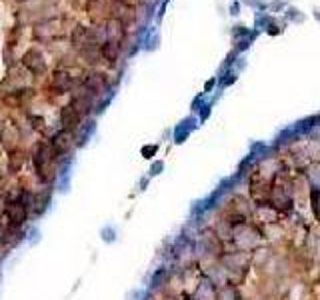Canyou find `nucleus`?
<instances>
[{"label":"nucleus","instance_id":"6ab92c4d","mask_svg":"<svg viewBox=\"0 0 320 300\" xmlns=\"http://www.w3.org/2000/svg\"><path fill=\"white\" fill-rule=\"evenodd\" d=\"M194 122H196L194 118H189V120H182V122L176 126V130H174V142H176V144H182V142L189 138L190 130L196 126Z\"/></svg>","mask_w":320,"mask_h":300},{"label":"nucleus","instance_id":"c756f323","mask_svg":"<svg viewBox=\"0 0 320 300\" xmlns=\"http://www.w3.org/2000/svg\"><path fill=\"white\" fill-rule=\"evenodd\" d=\"M230 14H238V4H236V2L230 6Z\"/></svg>","mask_w":320,"mask_h":300},{"label":"nucleus","instance_id":"1a4fd4ad","mask_svg":"<svg viewBox=\"0 0 320 300\" xmlns=\"http://www.w3.org/2000/svg\"><path fill=\"white\" fill-rule=\"evenodd\" d=\"M216 292H218V286L204 274H200V278L196 280L189 294L192 300H216Z\"/></svg>","mask_w":320,"mask_h":300},{"label":"nucleus","instance_id":"20e7f679","mask_svg":"<svg viewBox=\"0 0 320 300\" xmlns=\"http://www.w3.org/2000/svg\"><path fill=\"white\" fill-rule=\"evenodd\" d=\"M2 218L4 222L14 228V230H20L28 224L30 220V212L22 207L20 202H12V204H4V210H2Z\"/></svg>","mask_w":320,"mask_h":300},{"label":"nucleus","instance_id":"39448f33","mask_svg":"<svg viewBox=\"0 0 320 300\" xmlns=\"http://www.w3.org/2000/svg\"><path fill=\"white\" fill-rule=\"evenodd\" d=\"M72 106H74V110L82 118L84 116H90V113L95 110L96 106V96L88 88H84L82 84L80 86H76L74 88V96H72Z\"/></svg>","mask_w":320,"mask_h":300},{"label":"nucleus","instance_id":"b1692460","mask_svg":"<svg viewBox=\"0 0 320 300\" xmlns=\"http://www.w3.org/2000/svg\"><path fill=\"white\" fill-rule=\"evenodd\" d=\"M112 98H114V90H108V96H102V100H100V102H96L95 113L96 114L104 113V110L108 108V104H110V100H112Z\"/></svg>","mask_w":320,"mask_h":300},{"label":"nucleus","instance_id":"c85d7f7f","mask_svg":"<svg viewBox=\"0 0 320 300\" xmlns=\"http://www.w3.org/2000/svg\"><path fill=\"white\" fill-rule=\"evenodd\" d=\"M6 176H8V174H6V170L2 168V164H0V184H4V180H6Z\"/></svg>","mask_w":320,"mask_h":300},{"label":"nucleus","instance_id":"0eeeda50","mask_svg":"<svg viewBox=\"0 0 320 300\" xmlns=\"http://www.w3.org/2000/svg\"><path fill=\"white\" fill-rule=\"evenodd\" d=\"M50 146L54 150V154H57V158H62V156H68L72 148H74V132L70 130H60L54 132L52 134V138H50Z\"/></svg>","mask_w":320,"mask_h":300},{"label":"nucleus","instance_id":"a211bd4d","mask_svg":"<svg viewBox=\"0 0 320 300\" xmlns=\"http://www.w3.org/2000/svg\"><path fill=\"white\" fill-rule=\"evenodd\" d=\"M100 58H104V60H108V62H114L116 58H118V52H120V46H118V42L116 40H104L102 44H100Z\"/></svg>","mask_w":320,"mask_h":300},{"label":"nucleus","instance_id":"f3484780","mask_svg":"<svg viewBox=\"0 0 320 300\" xmlns=\"http://www.w3.org/2000/svg\"><path fill=\"white\" fill-rule=\"evenodd\" d=\"M216 300H244V292L240 290V286L224 284V286H218Z\"/></svg>","mask_w":320,"mask_h":300},{"label":"nucleus","instance_id":"9b49d317","mask_svg":"<svg viewBox=\"0 0 320 300\" xmlns=\"http://www.w3.org/2000/svg\"><path fill=\"white\" fill-rule=\"evenodd\" d=\"M80 84L84 88H88L96 98L98 96H104V92H108V78H106V74H102V72H88V74L82 78Z\"/></svg>","mask_w":320,"mask_h":300},{"label":"nucleus","instance_id":"9d476101","mask_svg":"<svg viewBox=\"0 0 320 300\" xmlns=\"http://www.w3.org/2000/svg\"><path fill=\"white\" fill-rule=\"evenodd\" d=\"M22 66L34 76H42L46 72V62H44V57L38 48H28L22 57Z\"/></svg>","mask_w":320,"mask_h":300},{"label":"nucleus","instance_id":"cd10ccee","mask_svg":"<svg viewBox=\"0 0 320 300\" xmlns=\"http://www.w3.org/2000/svg\"><path fill=\"white\" fill-rule=\"evenodd\" d=\"M166 4H168V0H164V2H162V6H160V12H158V20L164 16V12H166Z\"/></svg>","mask_w":320,"mask_h":300},{"label":"nucleus","instance_id":"412c9836","mask_svg":"<svg viewBox=\"0 0 320 300\" xmlns=\"http://www.w3.org/2000/svg\"><path fill=\"white\" fill-rule=\"evenodd\" d=\"M26 118H28V124H30V128L36 132H42L46 128V120H44V116L42 114H32L28 113L26 114Z\"/></svg>","mask_w":320,"mask_h":300},{"label":"nucleus","instance_id":"4468645a","mask_svg":"<svg viewBox=\"0 0 320 300\" xmlns=\"http://www.w3.org/2000/svg\"><path fill=\"white\" fill-rule=\"evenodd\" d=\"M96 132V120L95 118H90V120H86L84 124H80L74 132V144L76 148H84L86 144H88V140L92 138V134Z\"/></svg>","mask_w":320,"mask_h":300},{"label":"nucleus","instance_id":"f257e3e1","mask_svg":"<svg viewBox=\"0 0 320 300\" xmlns=\"http://www.w3.org/2000/svg\"><path fill=\"white\" fill-rule=\"evenodd\" d=\"M32 168L40 186H52L57 182V154L50 146V140H38L30 152Z\"/></svg>","mask_w":320,"mask_h":300},{"label":"nucleus","instance_id":"393cba45","mask_svg":"<svg viewBox=\"0 0 320 300\" xmlns=\"http://www.w3.org/2000/svg\"><path fill=\"white\" fill-rule=\"evenodd\" d=\"M156 152H158V144H144V146L140 148L142 158H146V160H152V158L156 156Z\"/></svg>","mask_w":320,"mask_h":300},{"label":"nucleus","instance_id":"f8f14e48","mask_svg":"<svg viewBox=\"0 0 320 300\" xmlns=\"http://www.w3.org/2000/svg\"><path fill=\"white\" fill-rule=\"evenodd\" d=\"M58 120H60V128L62 130L76 132V128L82 124V116L76 113L72 104H64L58 113Z\"/></svg>","mask_w":320,"mask_h":300},{"label":"nucleus","instance_id":"dca6fc26","mask_svg":"<svg viewBox=\"0 0 320 300\" xmlns=\"http://www.w3.org/2000/svg\"><path fill=\"white\" fill-rule=\"evenodd\" d=\"M302 174H304V178H306L310 190H320V160L310 162V164L304 168Z\"/></svg>","mask_w":320,"mask_h":300},{"label":"nucleus","instance_id":"2f4dec72","mask_svg":"<svg viewBox=\"0 0 320 300\" xmlns=\"http://www.w3.org/2000/svg\"><path fill=\"white\" fill-rule=\"evenodd\" d=\"M118 2H124V4H130L132 0H118Z\"/></svg>","mask_w":320,"mask_h":300},{"label":"nucleus","instance_id":"2eb2a0df","mask_svg":"<svg viewBox=\"0 0 320 300\" xmlns=\"http://www.w3.org/2000/svg\"><path fill=\"white\" fill-rule=\"evenodd\" d=\"M24 164H26V152L24 150H12V152H8V164H6V174L8 176H18L22 168H24Z\"/></svg>","mask_w":320,"mask_h":300},{"label":"nucleus","instance_id":"7c9ffc66","mask_svg":"<svg viewBox=\"0 0 320 300\" xmlns=\"http://www.w3.org/2000/svg\"><path fill=\"white\" fill-rule=\"evenodd\" d=\"M214 82H216V80H208V82H206V92H208V90H212V86H214Z\"/></svg>","mask_w":320,"mask_h":300},{"label":"nucleus","instance_id":"5701e85b","mask_svg":"<svg viewBox=\"0 0 320 300\" xmlns=\"http://www.w3.org/2000/svg\"><path fill=\"white\" fill-rule=\"evenodd\" d=\"M26 242H30V244H36L38 240H40V230H38V226L36 224H26Z\"/></svg>","mask_w":320,"mask_h":300},{"label":"nucleus","instance_id":"aec40b11","mask_svg":"<svg viewBox=\"0 0 320 300\" xmlns=\"http://www.w3.org/2000/svg\"><path fill=\"white\" fill-rule=\"evenodd\" d=\"M308 207L312 208L314 220L320 224V190H310V198H308Z\"/></svg>","mask_w":320,"mask_h":300},{"label":"nucleus","instance_id":"6e6552de","mask_svg":"<svg viewBox=\"0 0 320 300\" xmlns=\"http://www.w3.org/2000/svg\"><path fill=\"white\" fill-rule=\"evenodd\" d=\"M20 140H22V134H20V128L14 122H6L0 128V148L4 150L6 154L18 148Z\"/></svg>","mask_w":320,"mask_h":300},{"label":"nucleus","instance_id":"f03ea898","mask_svg":"<svg viewBox=\"0 0 320 300\" xmlns=\"http://www.w3.org/2000/svg\"><path fill=\"white\" fill-rule=\"evenodd\" d=\"M268 204L274 208L283 216H292L294 212V194H292V176L284 168L276 174L272 180L270 194H268Z\"/></svg>","mask_w":320,"mask_h":300},{"label":"nucleus","instance_id":"bb28decb","mask_svg":"<svg viewBox=\"0 0 320 300\" xmlns=\"http://www.w3.org/2000/svg\"><path fill=\"white\" fill-rule=\"evenodd\" d=\"M148 182H150V178H140V182H138V190H146Z\"/></svg>","mask_w":320,"mask_h":300},{"label":"nucleus","instance_id":"7ed1b4c3","mask_svg":"<svg viewBox=\"0 0 320 300\" xmlns=\"http://www.w3.org/2000/svg\"><path fill=\"white\" fill-rule=\"evenodd\" d=\"M262 242V234H260V228L254 224L252 220L250 222H242L238 226H232V236H230V244L236 248V250H246V252H252L254 248H258Z\"/></svg>","mask_w":320,"mask_h":300},{"label":"nucleus","instance_id":"ddd939ff","mask_svg":"<svg viewBox=\"0 0 320 300\" xmlns=\"http://www.w3.org/2000/svg\"><path fill=\"white\" fill-rule=\"evenodd\" d=\"M50 88L57 94H68L76 88V82L66 70H57L52 80H50Z\"/></svg>","mask_w":320,"mask_h":300},{"label":"nucleus","instance_id":"4be33fe9","mask_svg":"<svg viewBox=\"0 0 320 300\" xmlns=\"http://www.w3.org/2000/svg\"><path fill=\"white\" fill-rule=\"evenodd\" d=\"M116 236H118V232H116V228H114L112 224H106L100 228V238H102V242L114 244L116 242Z\"/></svg>","mask_w":320,"mask_h":300},{"label":"nucleus","instance_id":"423d86ee","mask_svg":"<svg viewBox=\"0 0 320 300\" xmlns=\"http://www.w3.org/2000/svg\"><path fill=\"white\" fill-rule=\"evenodd\" d=\"M52 196H54V188L52 186H40L34 190V202H32V210L30 216L32 218H40L48 212V208L52 204Z\"/></svg>","mask_w":320,"mask_h":300},{"label":"nucleus","instance_id":"a878e982","mask_svg":"<svg viewBox=\"0 0 320 300\" xmlns=\"http://www.w3.org/2000/svg\"><path fill=\"white\" fill-rule=\"evenodd\" d=\"M162 170H164V162L162 160H154L150 166V176H158V174H162Z\"/></svg>","mask_w":320,"mask_h":300}]
</instances>
